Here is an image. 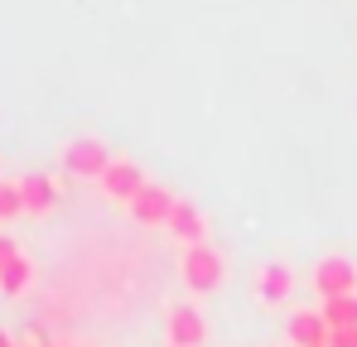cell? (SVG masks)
I'll return each instance as SVG.
<instances>
[{"mask_svg": "<svg viewBox=\"0 0 357 347\" xmlns=\"http://www.w3.org/2000/svg\"><path fill=\"white\" fill-rule=\"evenodd\" d=\"M328 333H343V328H357V294H343V299H324L319 304Z\"/></svg>", "mask_w": 357, "mask_h": 347, "instance_id": "7c38bea8", "label": "cell"}, {"mask_svg": "<svg viewBox=\"0 0 357 347\" xmlns=\"http://www.w3.org/2000/svg\"><path fill=\"white\" fill-rule=\"evenodd\" d=\"M165 333H169V347H203L208 343V318L193 299H178V304H169Z\"/></svg>", "mask_w": 357, "mask_h": 347, "instance_id": "3957f363", "label": "cell"}, {"mask_svg": "<svg viewBox=\"0 0 357 347\" xmlns=\"http://www.w3.org/2000/svg\"><path fill=\"white\" fill-rule=\"evenodd\" d=\"M15 256H20L15 236H10V231H0V265H5V261H15Z\"/></svg>", "mask_w": 357, "mask_h": 347, "instance_id": "5bb4252c", "label": "cell"}, {"mask_svg": "<svg viewBox=\"0 0 357 347\" xmlns=\"http://www.w3.org/2000/svg\"><path fill=\"white\" fill-rule=\"evenodd\" d=\"M44 347H73V343H44Z\"/></svg>", "mask_w": 357, "mask_h": 347, "instance_id": "e0dca14e", "label": "cell"}, {"mask_svg": "<svg viewBox=\"0 0 357 347\" xmlns=\"http://www.w3.org/2000/svg\"><path fill=\"white\" fill-rule=\"evenodd\" d=\"M15 347H24V343H15Z\"/></svg>", "mask_w": 357, "mask_h": 347, "instance_id": "ac0fdd59", "label": "cell"}, {"mask_svg": "<svg viewBox=\"0 0 357 347\" xmlns=\"http://www.w3.org/2000/svg\"><path fill=\"white\" fill-rule=\"evenodd\" d=\"M20 193H24V213H54L59 208V183L49 174H24Z\"/></svg>", "mask_w": 357, "mask_h": 347, "instance_id": "30bf717a", "label": "cell"}, {"mask_svg": "<svg viewBox=\"0 0 357 347\" xmlns=\"http://www.w3.org/2000/svg\"><path fill=\"white\" fill-rule=\"evenodd\" d=\"M178 193L174 188H165V183H145L126 208H130V217L135 222H145V227H160V222H169V213H174Z\"/></svg>", "mask_w": 357, "mask_h": 347, "instance_id": "5b68a950", "label": "cell"}, {"mask_svg": "<svg viewBox=\"0 0 357 347\" xmlns=\"http://www.w3.org/2000/svg\"><path fill=\"white\" fill-rule=\"evenodd\" d=\"M20 213H24L20 178H15V183H5V178H0V222H10V217H20Z\"/></svg>", "mask_w": 357, "mask_h": 347, "instance_id": "4fadbf2b", "label": "cell"}, {"mask_svg": "<svg viewBox=\"0 0 357 347\" xmlns=\"http://www.w3.org/2000/svg\"><path fill=\"white\" fill-rule=\"evenodd\" d=\"M295 285H299V275H295V265L290 261H266L261 270H256V299L261 304H285L290 294H295Z\"/></svg>", "mask_w": 357, "mask_h": 347, "instance_id": "8992f818", "label": "cell"}, {"mask_svg": "<svg viewBox=\"0 0 357 347\" xmlns=\"http://www.w3.org/2000/svg\"><path fill=\"white\" fill-rule=\"evenodd\" d=\"M112 160H116V155H112L107 140H97V135H77V140L63 145V169L77 174V178H102Z\"/></svg>", "mask_w": 357, "mask_h": 347, "instance_id": "7a4b0ae2", "label": "cell"}, {"mask_svg": "<svg viewBox=\"0 0 357 347\" xmlns=\"http://www.w3.org/2000/svg\"><path fill=\"white\" fill-rule=\"evenodd\" d=\"M169 236L174 241H183V246H203L208 241V217L198 213V203H188V198H178L174 203V213H169Z\"/></svg>", "mask_w": 357, "mask_h": 347, "instance_id": "ba28073f", "label": "cell"}, {"mask_svg": "<svg viewBox=\"0 0 357 347\" xmlns=\"http://www.w3.org/2000/svg\"><path fill=\"white\" fill-rule=\"evenodd\" d=\"M29 285H34V261L20 251L15 261H5V265H0V294H24Z\"/></svg>", "mask_w": 357, "mask_h": 347, "instance_id": "8fae6325", "label": "cell"}, {"mask_svg": "<svg viewBox=\"0 0 357 347\" xmlns=\"http://www.w3.org/2000/svg\"><path fill=\"white\" fill-rule=\"evenodd\" d=\"M178 275H183V285L193 289V294H213V289L227 280V261H222V251H218L213 241H203V246H183V256H178Z\"/></svg>", "mask_w": 357, "mask_h": 347, "instance_id": "6da1fadb", "label": "cell"}, {"mask_svg": "<svg viewBox=\"0 0 357 347\" xmlns=\"http://www.w3.org/2000/svg\"><path fill=\"white\" fill-rule=\"evenodd\" d=\"M0 347H15V338H10V333H5V328H0Z\"/></svg>", "mask_w": 357, "mask_h": 347, "instance_id": "2e32d148", "label": "cell"}, {"mask_svg": "<svg viewBox=\"0 0 357 347\" xmlns=\"http://www.w3.org/2000/svg\"><path fill=\"white\" fill-rule=\"evenodd\" d=\"M285 333H290V343H295V347H328V338H333L319 309H295L290 323H285Z\"/></svg>", "mask_w": 357, "mask_h": 347, "instance_id": "9c48e42d", "label": "cell"}, {"mask_svg": "<svg viewBox=\"0 0 357 347\" xmlns=\"http://www.w3.org/2000/svg\"><path fill=\"white\" fill-rule=\"evenodd\" d=\"M328 347H357V328H343V333H333Z\"/></svg>", "mask_w": 357, "mask_h": 347, "instance_id": "9a60e30c", "label": "cell"}, {"mask_svg": "<svg viewBox=\"0 0 357 347\" xmlns=\"http://www.w3.org/2000/svg\"><path fill=\"white\" fill-rule=\"evenodd\" d=\"M314 294H319V299L357 294V265L348 256H324V261L314 265Z\"/></svg>", "mask_w": 357, "mask_h": 347, "instance_id": "277c9868", "label": "cell"}, {"mask_svg": "<svg viewBox=\"0 0 357 347\" xmlns=\"http://www.w3.org/2000/svg\"><path fill=\"white\" fill-rule=\"evenodd\" d=\"M97 183H102V193H107V198H116V203H130V198H135V193H140L150 178H145V169H140L135 160H121V155H116Z\"/></svg>", "mask_w": 357, "mask_h": 347, "instance_id": "52a82bcc", "label": "cell"}]
</instances>
